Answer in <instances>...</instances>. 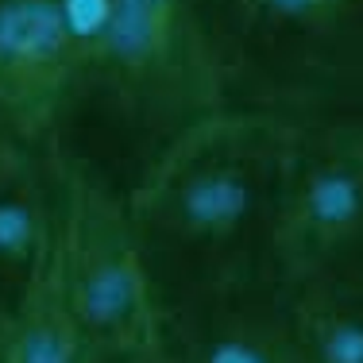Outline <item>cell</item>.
Segmentation results:
<instances>
[{"mask_svg": "<svg viewBox=\"0 0 363 363\" xmlns=\"http://www.w3.org/2000/svg\"><path fill=\"white\" fill-rule=\"evenodd\" d=\"M294 120L217 108L124 197L159 309L279 282L274 232Z\"/></svg>", "mask_w": 363, "mask_h": 363, "instance_id": "1", "label": "cell"}, {"mask_svg": "<svg viewBox=\"0 0 363 363\" xmlns=\"http://www.w3.org/2000/svg\"><path fill=\"white\" fill-rule=\"evenodd\" d=\"M220 93L182 0H74V77L55 159L128 197Z\"/></svg>", "mask_w": 363, "mask_h": 363, "instance_id": "2", "label": "cell"}, {"mask_svg": "<svg viewBox=\"0 0 363 363\" xmlns=\"http://www.w3.org/2000/svg\"><path fill=\"white\" fill-rule=\"evenodd\" d=\"M224 108L363 116V0H182Z\"/></svg>", "mask_w": 363, "mask_h": 363, "instance_id": "3", "label": "cell"}, {"mask_svg": "<svg viewBox=\"0 0 363 363\" xmlns=\"http://www.w3.org/2000/svg\"><path fill=\"white\" fill-rule=\"evenodd\" d=\"M50 279L93 363H155L162 309L135 244L128 205L70 167H62V213Z\"/></svg>", "mask_w": 363, "mask_h": 363, "instance_id": "4", "label": "cell"}, {"mask_svg": "<svg viewBox=\"0 0 363 363\" xmlns=\"http://www.w3.org/2000/svg\"><path fill=\"white\" fill-rule=\"evenodd\" d=\"M274 274L286 294L363 282V116L294 120Z\"/></svg>", "mask_w": 363, "mask_h": 363, "instance_id": "5", "label": "cell"}, {"mask_svg": "<svg viewBox=\"0 0 363 363\" xmlns=\"http://www.w3.org/2000/svg\"><path fill=\"white\" fill-rule=\"evenodd\" d=\"M74 77V0H0V135L50 155Z\"/></svg>", "mask_w": 363, "mask_h": 363, "instance_id": "6", "label": "cell"}, {"mask_svg": "<svg viewBox=\"0 0 363 363\" xmlns=\"http://www.w3.org/2000/svg\"><path fill=\"white\" fill-rule=\"evenodd\" d=\"M155 363H301L286 290L252 282L162 309Z\"/></svg>", "mask_w": 363, "mask_h": 363, "instance_id": "7", "label": "cell"}, {"mask_svg": "<svg viewBox=\"0 0 363 363\" xmlns=\"http://www.w3.org/2000/svg\"><path fill=\"white\" fill-rule=\"evenodd\" d=\"M58 159L0 135V336L47 282L58 244Z\"/></svg>", "mask_w": 363, "mask_h": 363, "instance_id": "8", "label": "cell"}, {"mask_svg": "<svg viewBox=\"0 0 363 363\" xmlns=\"http://www.w3.org/2000/svg\"><path fill=\"white\" fill-rule=\"evenodd\" d=\"M286 298L301 363H363V282L294 290Z\"/></svg>", "mask_w": 363, "mask_h": 363, "instance_id": "9", "label": "cell"}, {"mask_svg": "<svg viewBox=\"0 0 363 363\" xmlns=\"http://www.w3.org/2000/svg\"><path fill=\"white\" fill-rule=\"evenodd\" d=\"M0 363H93L50 274L35 298L28 301V309L4 328Z\"/></svg>", "mask_w": 363, "mask_h": 363, "instance_id": "10", "label": "cell"}]
</instances>
